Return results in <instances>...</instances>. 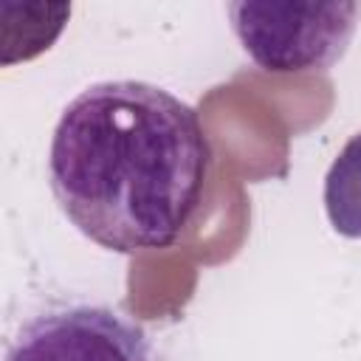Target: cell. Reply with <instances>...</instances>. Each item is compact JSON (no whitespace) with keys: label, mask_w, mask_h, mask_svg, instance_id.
I'll use <instances>...</instances> for the list:
<instances>
[{"label":"cell","mask_w":361,"mask_h":361,"mask_svg":"<svg viewBox=\"0 0 361 361\" xmlns=\"http://www.w3.org/2000/svg\"><path fill=\"white\" fill-rule=\"evenodd\" d=\"M212 144L197 110L135 79L85 87L62 110L48 178L65 217L118 254L180 240L203 200Z\"/></svg>","instance_id":"6da1fadb"},{"label":"cell","mask_w":361,"mask_h":361,"mask_svg":"<svg viewBox=\"0 0 361 361\" xmlns=\"http://www.w3.org/2000/svg\"><path fill=\"white\" fill-rule=\"evenodd\" d=\"M358 3H228L243 51L268 73H324L358 28Z\"/></svg>","instance_id":"7a4b0ae2"},{"label":"cell","mask_w":361,"mask_h":361,"mask_svg":"<svg viewBox=\"0 0 361 361\" xmlns=\"http://www.w3.org/2000/svg\"><path fill=\"white\" fill-rule=\"evenodd\" d=\"M6 361H149V338L113 307L68 305L28 319Z\"/></svg>","instance_id":"3957f363"},{"label":"cell","mask_w":361,"mask_h":361,"mask_svg":"<svg viewBox=\"0 0 361 361\" xmlns=\"http://www.w3.org/2000/svg\"><path fill=\"white\" fill-rule=\"evenodd\" d=\"M324 212L336 234L361 240V133L341 147L324 175Z\"/></svg>","instance_id":"277c9868"}]
</instances>
